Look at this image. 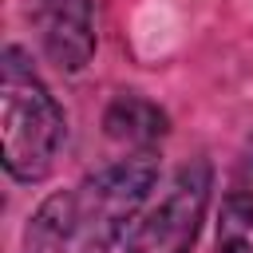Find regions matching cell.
Listing matches in <instances>:
<instances>
[{
	"mask_svg": "<svg viewBox=\"0 0 253 253\" xmlns=\"http://www.w3.org/2000/svg\"><path fill=\"white\" fill-rule=\"evenodd\" d=\"M67 146V111L24 43L0 51V166L16 186L55 174Z\"/></svg>",
	"mask_w": 253,
	"mask_h": 253,
	"instance_id": "6da1fadb",
	"label": "cell"
},
{
	"mask_svg": "<svg viewBox=\"0 0 253 253\" xmlns=\"http://www.w3.org/2000/svg\"><path fill=\"white\" fill-rule=\"evenodd\" d=\"M162 182L158 150H123L107 166L75 182L79 190V241L75 253H115L150 206Z\"/></svg>",
	"mask_w": 253,
	"mask_h": 253,
	"instance_id": "7a4b0ae2",
	"label": "cell"
},
{
	"mask_svg": "<svg viewBox=\"0 0 253 253\" xmlns=\"http://www.w3.org/2000/svg\"><path fill=\"white\" fill-rule=\"evenodd\" d=\"M217 190V170L206 154L186 158L150 198L123 241V253H194Z\"/></svg>",
	"mask_w": 253,
	"mask_h": 253,
	"instance_id": "3957f363",
	"label": "cell"
},
{
	"mask_svg": "<svg viewBox=\"0 0 253 253\" xmlns=\"http://www.w3.org/2000/svg\"><path fill=\"white\" fill-rule=\"evenodd\" d=\"M213 253H253V130L241 138L213 206Z\"/></svg>",
	"mask_w": 253,
	"mask_h": 253,
	"instance_id": "277c9868",
	"label": "cell"
},
{
	"mask_svg": "<svg viewBox=\"0 0 253 253\" xmlns=\"http://www.w3.org/2000/svg\"><path fill=\"white\" fill-rule=\"evenodd\" d=\"M79 241V190H47L24 217L16 253H75Z\"/></svg>",
	"mask_w": 253,
	"mask_h": 253,
	"instance_id": "5b68a950",
	"label": "cell"
},
{
	"mask_svg": "<svg viewBox=\"0 0 253 253\" xmlns=\"http://www.w3.org/2000/svg\"><path fill=\"white\" fill-rule=\"evenodd\" d=\"M99 123H103V134L123 150H158V142L170 134V111L142 91L111 95Z\"/></svg>",
	"mask_w": 253,
	"mask_h": 253,
	"instance_id": "8992f818",
	"label": "cell"
},
{
	"mask_svg": "<svg viewBox=\"0 0 253 253\" xmlns=\"http://www.w3.org/2000/svg\"><path fill=\"white\" fill-rule=\"evenodd\" d=\"M40 4H51V0H28V8H40Z\"/></svg>",
	"mask_w": 253,
	"mask_h": 253,
	"instance_id": "52a82bcc",
	"label": "cell"
}]
</instances>
